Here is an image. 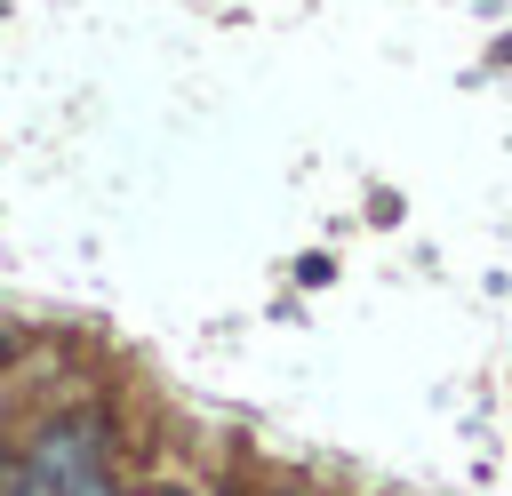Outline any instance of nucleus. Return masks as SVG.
Returning a JSON list of instances; mask_svg holds the SVG:
<instances>
[{"label":"nucleus","mask_w":512,"mask_h":496,"mask_svg":"<svg viewBox=\"0 0 512 496\" xmlns=\"http://www.w3.org/2000/svg\"><path fill=\"white\" fill-rule=\"evenodd\" d=\"M72 496H112V472H104V464H96V472H88V480H80V488H72Z\"/></svg>","instance_id":"2"},{"label":"nucleus","mask_w":512,"mask_h":496,"mask_svg":"<svg viewBox=\"0 0 512 496\" xmlns=\"http://www.w3.org/2000/svg\"><path fill=\"white\" fill-rule=\"evenodd\" d=\"M0 368H8V328H0Z\"/></svg>","instance_id":"4"},{"label":"nucleus","mask_w":512,"mask_h":496,"mask_svg":"<svg viewBox=\"0 0 512 496\" xmlns=\"http://www.w3.org/2000/svg\"><path fill=\"white\" fill-rule=\"evenodd\" d=\"M96 464H104V416H96V408H80V416H48L40 440L24 448L8 496H72Z\"/></svg>","instance_id":"1"},{"label":"nucleus","mask_w":512,"mask_h":496,"mask_svg":"<svg viewBox=\"0 0 512 496\" xmlns=\"http://www.w3.org/2000/svg\"><path fill=\"white\" fill-rule=\"evenodd\" d=\"M152 496H200V488H184V480H160V488H152Z\"/></svg>","instance_id":"3"}]
</instances>
